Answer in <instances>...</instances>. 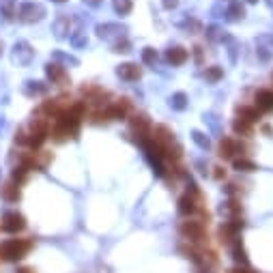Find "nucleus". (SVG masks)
<instances>
[{"label":"nucleus","instance_id":"1","mask_svg":"<svg viewBox=\"0 0 273 273\" xmlns=\"http://www.w3.org/2000/svg\"><path fill=\"white\" fill-rule=\"evenodd\" d=\"M32 243L28 239H9V241L0 243V258L6 263H17L28 254Z\"/></svg>","mask_w":273,"mask_h":273},{"label":"nucleus","instance_id":"2","mask_svg":"<svg viewBox=\"0 0 273 273\" xmlns=\"http://www.w3.org/2000/svg\"><path fill=\"white\" fill-rule=\"evenodd\" d=\"M0 228H2L4 232H19V230H24L26 228V219L22 213H17V211H9V213H4L2 215V224H0Z\"/></svg>","mask_w":273,"mask_h":273},{"label":"nucleus","instance_id":"3","mask_svg":"<svg viewBox=\"0 0 273 273\" xmlns=\"http://www.w3.org/2000/svg\"><path fill=\"white\" fill-rule=\"evenodd\" d=\"M181 235H183L185 239H190V241L198 243L205 239V224L203 222H194V219H190V222H183L181 224Z\"/></svg>","mask_w":273,"mask_h":273},{"label":"nucleus","instance_id":"4","mask_svg":"<svg viewBox=\"0 0 273 273\" xmlns=\"http://www.w3.org/2000/svg\"><path fill=\"white\" fill-rule=\"evenodd\" d=\"M43 15H45V9L37 2H24L19 6V17H22L24 22H37V19H41Z\"/></svg>","mask_w":273,"mask_h":273},{"label":"nucleus","instance_id":"5","mask_svg":"<svg viewBox=\"0 0 273 273\" xmlns=\"http://www.w3.org/2000/svg\"><path fill=\"white\" fill-rule=\"evenodd\" d=\"M243 144H239L237 140H232V138H222V142H219V157L222 159H232L237 153H241L243 151Z\"/></svg>","mask_w":273,"mask_h":273},{"label":"nucleus","instance_id":"6","mask_svg":"<svg viewBox=\"0 0 273 273\" xmlns=\"http://www.w3.org/2000/svg\"><path fill=\"white\" fill-rule=\"evenodd\" d=\"M148 127H151V123H148V119L144 114H134L132 116V129L140 138V142L148 138Z\"/></svg>","mask_w":273,"mask_h":273},{"label":"nucleus","instance_id":"7","mask_svg":"<svg viewBox=\"0 0 273 273\" xmlns=\"http://www.w3.org/2000/svg\"><path fill=\"white\" fill-rule=\"evenodd\" d=\"M116 73H119V77H123V80L134 82V80H138V77L142 75V69L138 67V65H134V63H123V65H119Z\"/></svg>","mask_w":273,"mask_h":273},{"label":"nucleus","instance_id":"8","mask_svg":"<svg viewBox=\"0 0 273 273\" xmlns=\"http://www.w3.org/2000/svg\"><path fill=\"white\" fill-rule=\"evenodd\" d=\"M198 211V205H196V196H192V194H185V196L179 198V213L185 217L194 215V213Z\"/></svg>","mask_w":273,"mask_h":273},{"label":"nucleus","instance_id":"9","mask_svg":"<svg viewBox=\"0 0 273 273\" xmlns=\"http://www.w3.org/2000/svg\"><path fill=\"white\" fill-rule=\"evenodd\" d=\"M232 258H235V263L239 265V267H248V265H250L248 252H245V248H243V243H241V239H239V237L232 241Z\"/></svg>","mask_w":273,"mask_h":273},{"label":"nucleus","instance_id":"10","mask_svg":"<svg viewBox=\"0 0 273 273\" xmlns=\"http://www.w3.org/2000/svg\"><path fill=\"white\" fill-rule=\"evenodd\" d=\"M254 99H256V108L261 112H271L273 110V90H258Z\"/></svg>","mask_w":273,"mask_h":273},{"label":"nucleus","instance_id":"11","mask_svg":"<svg viewBox=\"0 0 273 273\" xmlns=\"http://www.w3.org/2000/svg\"><path fill=\"white\" fill-rule=\"evenodd\" d=\"M95 30H97V35H99L101 39H110L114 35H123L127 28H125V26H119V24H99Z\"/></svg>","mask_w":273,"mask_h":273},{"label":"nucleus","instance_id":"12","mask_svg":"<svg viewBox=\"0 0 273 273\" xmlns=\"http://www.w3.org/2000/svg\"><path fill=\"white\" fill-rule=\"evenodd\" d=\"M82 93H84V97H86L88 101H95V103H101V101H106L110 97L106 90L99 88V86H84Z\"/></svg>","mask_w":273,"mask_h":273},{"label":"nucleus","instance_id":"13","mask_svg":"<svg viewBox=\"0 0 273 273\" xmlns=\"http://www.w3.org/2000/svg\"><path fill=\"white\" fill-rule=\"evenodd\" d=\"M187 56H190V54H187V50L179 48V45H177V48H170L166 52V61L170 65H183L187 61Z\"/></svg>","mask_w":273,"mask_h":273},{"label":"nucleus","instance_id":"14","mask_svg":"<svg viewBox=\"0 0 273 273\" xmlns=\"http://www.w3.org/2000/svg\"><path fill=\"white\" fill-rule=\"evenodd\" d=\"M45 73H48V77L52 82H65L67 80V75H65V69L61 67V65H56V63H50V65H45Z\"/></svg>","mask_w":273,"mask_h":273},{"label":"nucleus","instance_id":"15","mask_svg":"<svg viewBox=\"0 0 273 273\" xmlns=\"http://www.w3.org/2000/svg\"><path fill=\"white\" fill-rule=\"evenodd\" d=\"M0 194H2V198L6 200V203H17L19 196H22V194H19V185L13 183V181H11V183H6V185H2Z\"/></svg>","mask_w":273,"mask_h":273},{"label":"nucleus","instance_id":"16","mask_svg":"<svg viewBox=\"0 0 273 273\" xmlns=\"http://www.w3.org/2000/svg\"><path fill=\"white\" fill-rule=\"evenodd\" d=\"M13 50H15L13 52V61H17V63H28L32 58V50L28 43H17Z\"/></svg>","mask_w":273,"mask_h":273},{"label":"nucleus","instance_id":"17","mask_svg":"<svg viewBox=\"0 0 273 273\" xmlns=\"http://www.w3.org/2000/svg\"><path fill=\"white\" fill-rule=\"evenodd\" d=\"M239 119H243L248 123H256L261 119V110L258 108H239Z\"/></svg>","mask_w":273,"mask_h":273},{"label":"nucleus","instance_id":"18","mask_svg":"<svg viewBox=\"0 0 273 273\" xmlns=\"http://www.w3.org/2000/svg\"><path fill=\"white\" fill-rule=\"evenodd\" d=\"M112 6H114V11L119 13V15H127V13H132L134 2L132 0H112Z\"/></svg>","mask_w":273,"mask_h":273},{"label":"nucleus","instance_id":"19","mask_svg":"<svg viewBox=\"0 0 273 273\" xmlns=\"http://www.w3.org/2000/svg\"><path fill=\"white\" fill-rule=\"evenodd\" d=\"M26 95H43L45 90H48V84H43V82H26Z\"/></svg>","mask_w":273,"mask_h":273},{"label":"nucleus","instance_id":"20","mask_svg":"<svg viewBox=\"0 0 273 273\" xmlns=\"http://www.w3.org/2000/svg\"><path fill=\"white\" fill-rule=\"evenodd\" d=\"M235 170H239V172H254L256 164H254V161H250V159L239 157V159H235Z\"/></svg>","mask_w":273,"mask_h":273},{"label":"nucleus","instance_id":"21","mask_svg":"<svg viewBox=\"0 0 273 273\" xmlns=\"http://www.w3.org/2000/svg\"><path fill=\"white\" fill-rule=\"evenodd\" d=\"M170 106L174 110H185L187 108V95L185 93H174L170 97Z\"/></svg>","mask_w":273,"mask_h":273},{"label":"nucleus","instance_id":"22","mask_svg":"<svg viewBox=\"0 0 273 273\" xmlns=\"http://www.w3.org/2000/svg\"><path fill=\"white\" fill-rule=\"evenodd\" d=\"M245 15V9L241 2H230L228 6V19H241Z\"/></svg>","mask_w":273,"mask_h":273},{"label":"nucleus","instance_id":"23","mask_svg":"<svg viewBox=\"0 0 273 273\" xmlns=\"http://www.w3.org/2000/svg\"><path fill=\"white\" fill-rule=\"evenodd\" d=\"M11 177H13V183H17V185L24 183L26 177H28V168H26V166H17L15 170H13Z\"/></svg>","mask_w":273,"mask_h":273},{"label":"nucleus","instance_id":"24","mask_svg":"<svg viewBox=\"0 0 273 273\" xmlns=\"http://www.w3.org/2000/svg\"><path fill=\"white\" fill-rule=\"evenodd\" d=\"M232 129H235V134H250L252 132V123L243 121V119H237L232 123Z\"/></svg>","mask_w":273,"mask_h":273},{"label":"nucleus","instance_id":"25","mask_svg":"<svg viewBox=\"0 0 273 273\" xmlns=\"http://www.w3.org/2000/svg\"><path fill=\"white\" fill-rule=\"evenodd\" d=\"M142 63H144V65H155V63H157V52H155L153 48H144V50H142Z\"/></svg>","mask_w":273,"mask_h":273},{"label":"nucleus","instance_id":"26","mask_svg":"<svg viewBox=\"0 0 273 273\" xmlns=\"http://www.w3.org/2000/svg\"><path fill=\"white\" fill-rule=\"evenodd\" d=\"M54 30L58 37H65V32L69 30V17H58L56 24H54Z\"/></svg>","mask_w":273,"mask_h":273},{"label":"nucleus","instance_id":"27","mask_svg":"<svg viewBox=\"0 0 273 273\" xmlns=\"http://www.w3.org/2000/svg\"><path fill=\"white\" fill-rule=\"evenodd\" d=\"M192 138H194V142H196L200 148H209V146H211V140L206 138L203 132H192Z\"/></svg>","mask_w":273,"mask_h":273},{"label":"nucleus","instance_id":"28","mask_svg":"<svg viewBox=\"0 0 273 273\" xmlns=\"http://www.w3.org/2000/svg\"><path fill=\"white\" fill-rule=\"evenodd\" d=\"M205 77H206L209 82H217L219 77H222V69H219V67H206Z\"/></svg>","mask_w":273,"mask_h":273},{"label":"nucleus","instance_id":"29","mask_svg":"<svg viewBox=\"0 0 273 273\" xmlns=\"http://www.w3.org/2000/svg\"><path fill=\"white\" fill-rule=\"evenodd\" d=\"M54 58H56V61H63V63H67V65H77V63H80L75 56L63 54V52H54Z\"/></svg>","mask_w":273,"mask_h":273},{"label":"nucleus","instance_id":"30","mask_svg":"<svg viewBox=\"0 0 273 273\" xmlns=\"http://www.w3.org/2000/svg\"><path fill=\"white\" fill-rule=\"evenodd\" d=\"M129 48H132V45H129L127 39H123V41L119 39V41L114 43V52H129Z\"/></svg>","mask_w":273,"mask_h":273},{"label":"nucleus","instance_id":"31","mask_svg":"<svg viewBox=\"0 0 273 273\" xmlns=\"http://www.w3.org/2000/svg\"><path fill=\"white\" fill-rule=\"evenodd\" d=\"M71 41H73V45H75V48H82V45H86V43H88V41H86V37H82V35L73 37V39H71Z\"/></svg>","mask_w":273,"mask_h":273},{"label":"nucleus","instance_id":"32","mask_svg":"<svg viewBox=\"0 0 273 273\" xmlns=\"http://www.w3.org/2000/svg\"><path fill=\"white\" fill-rule=\"evenodd\" d=\"M213 170H215V172H213V177H215L217 181H222V179L226 177V170H224V168H222V166H217V168H213Z\"/></svg>","mask_w":273,"mask_h":273},{"label":"nucleus","instance_id":"33","mask_svg":"<svg viewBox=\"0 0 273 273\" xmlns=\"http://www.w3.org/2000/svg\"><path fill=\"white\" fill-rule=\"evenodd\" d=\"M161 4H164V9L170 11V9H174V6L179 4V0H161Z\"/></svg>","mask_w":273,"mask_h":273},{"label":"nucleus","instance_id":"34","mask_svg":"<svg viewBox=\"0 0 273 273\" xmlns=\"http://www.w3.org/2000/svg\"><path fill=\"white\" fill-rule=\"evenodd\" d=\"M230 273H254V271H250L248 267H237V269H232Z\"/></svg>","mask_w":273,"mask_h":273},{"label":"nucleus","instance_id":"35","mask_svg":"<svg viewBox=\"0 0 273 273\" xmlns=\"http://www.w3.org/2000/svg\"><path fill=\"white\" fill-rule=\"evenodd\" d=\"M86 4H90V6H99L101 4V0H84Z\"/></svg>","mask_w":273,"mask_h":273},{"label":"nucleus","instance_id":"36","mask_svg":"<svg viewBox=\"0 0 273 273\" xmlns=\"http://www.w3.org/2000/svg\"><path fill=\"white\" fill-rule=\"evenodd\" d=\"M17 273H32V269H28V267H22V269H19Z\"/></svg>","mask_w":273,"mask_h":273},{"label":"nucleus","instance_id":"37","mask_svg":"<svg viewBox=\"0 0 273 273\" xmlns=\"http://www.w3.org/2000/svg\"><path fill=\"white\" fill-rule=\"evenodd\" d=\"M248 2H250V4H254V2H258V0H248Z\"/></svg>","mask_w":273,"mask_h":273},{"label":"nucleus","instance_id":"38","mask_svg":"<svg viewBox=\"0 0 273 273\" xmlns=\"http://www.w3.org/2000/svg\"><path fill=\"white\" fill-rule=\"evenodd\" d=\"M52 2H65V0H52Z\"/></svg>","mask_w":273,"mask_h":273}]
</instances>
